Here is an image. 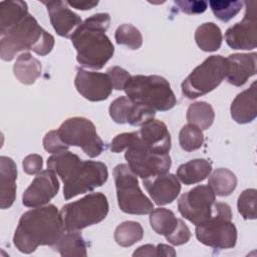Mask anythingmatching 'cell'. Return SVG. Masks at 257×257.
I'll return each instance as SVG.
<instances>
[{"label": "cell", "instance_id": "1", "mask_svg": "<svg viewBox=\"0 0 257 257\" xmlns=\"http://www.w3.org/2000/svg\"><path fill=\"white\" fill-rule=\"evenodd\" d=\"M47 168L62 180L65 200L102 186L108 177L107 168L103 163L83 161L67 150L49 157Z\"/></svg>", "mask_w": 257, "mask_h": 257}, {"label": "cell", "instance_id": "2", "mask_svg": "<svg viewBox=\"0 0 257 257\" xmlns=\"http://www.w3.org/2000/svg\"><path fill=\"white\" fill-rule=\"evenodd\" d=\"M64 229L60 211L50 204L22 214L15 230L13 243L22 253H32L38 246H53Z\"/></svg>", "mask_w": 257, "mask_h": 257}, {"label": "cell", "instance_id": "3", "mask_svg": "<svg viewBox=\"0 0 257 257\" xmlns=\"http://www.w3.org/2000/svg\"><path fill=\"white\" fill-rule=\"evenodd\" d=\"M109 23V14L96 13L86 18L70 35L77 52L76 60L81 66L101 69L112 57L114 47L105 34Z\"/></svg>", "mask_w": 257, "mask_h": 257}, {"label": "cell", "instance_id": "4", "mask_svg": "<svg viewBox=\"0 0 257 257\" xmlns=\"http://www.w3.org/2000/svg\"><path fill=\"white\" fill-rule=\"evenodd\" d=\"M54 46V37L46 32L37 20L28 14L21 22L1 36L0 56L5 61L12 60L20 51L32 50L44 56Z\"/></svg>", "mask_w": 257, "mask_h": 257}, {"label": "cell", "instance_id": "5", "mask_svg": "<svg viewBox=\"0 0 257 257\" xmlns=\"http://www.w3.org/2000/svg\"><path fill=\"white\" fill-rule=\"evenodd\" d=\"M123 90L134 102L147 104L160 111L169 110L177 103L169 81L160 75H133Z\"/></svg>", "mask_w": 257, "mask_h": 257}, {"label": "cell", "instance_id": "6", "mask_svg": "<svg viewBox=\"0 0 257 257\" xmlns=\"http://www.w3.org/2000/svg\"><path fill=\"white\" fill-rule=\"evenodd\" d=\"M231 220V207L226 203L215 202L212 217L196 227L197 239L215 249L233 248L237 241V229Z\"/></svg>", "mask_w": 257, "mask_h": 257}, {"label": "cell", "instance_id": "7", "mask_svg": "<svg viewBox=\"0 0 257 257\" xmlns=\"http://www.w3.org/2000/svg\"><path fill=\"white\" fill-rule=\"evenodd\" d=\"M108 213V202L102 193H91L64 205L60 214L66 231H80L101 222Z\"/></svg>", "mask_w": 257, "mask_h": 257}, {"label": "cell", "instance_id": "8", "mask_svg": "<svg viewBox=\"0 0 257 257\" xmlns=\"http://www.w3.org/2000/svg\"><path fill=\"white\" fill-rule=\"evenodd\" d=\"M117 204L119 209L133 215H146L154 211V205L142 192L138 176L125 164L117 165L113 169Z\"/></svg>", "mask_w": 257, "mask_h": 257}, {"label": "cell", "instance_id": "9", "mask_svg": "<svg viewBox=\"0 0 257 257\" xmlns=\"http://www.w3.org/2000/svg\"><path fill=\"white\" fill-rule=\"evenodd\" d=\"M227 59L211 55L198 65L182 82V92L188 98H197L215 89L226 77Z\"/></svg>", "mask_w": 257, "mask_h": 257}, {"label": "cell", "instance_id": "10", "mask_svg": "<svg viewBox=\"0 0 257 257\" xmlns=\"http://www.w3.org/2000/svg\"><path fill=\"white\" fill-rule=\"evenodd\" d=\"M124 158L130 169L143 180L168 173L172 165L170 155L152 152L142 141L139 132L125 149Z\"/></svg>", "mask_w": 257, "mask_h": 257}, {"label": "cell", "instance_id": "11", "mask_svg": "<svg viewBox=\"0 0 257 257\" xmlns=\"http://www.w3.org/2000/svg\"><path fill=\"white\" fill-rule=\"evenodd\" d=\"M57 132L68 147H79L90 158L99 156L104 150V144L97 135L94 124L85 117L67 118Z\"/></svg>", "mask_w": 257, "mask_h": 257}, {"label": "cell", "instance_id": "12", "mask_svg": "<svg viewBox=\"0 0 257 257\" xmlns=\"http://www.w3.org/2000/svg\"><path fill=\"white\" fill-rule=\"evenodd\" d=\"M215 193L209 185H199L183 194L178 201L180 214L194 225L207 222L213 215Z\"/></svg>", "mask_w": 257, "mask_h": 257}, {"label": "cell", "instance_id": "13", "mask_svg": "<svg viewBox=\"0 0 257 257\" xmlns=\"http://www.w3.org/2000/svg\"><path fill=\"white\" fill-rule=\"evenodd\" d=\"M246 11L243 19L227 29L225 40L233 49L251 50L257 45L256 1H246Z\"/></svg>", "mask_w": 257, "mask_h": 257}, {"label": "cell", "instance_id": "14", "mask_svg": "<svg viewBox=\"0 0 257 257\" xmlns=\"http://www.w3.org/2000/svg\"><path fill=\"white\" fill-rule=\"evenodd\" d=\"M59 190L56 174L51 170L39 172L22 196V204L26 207L37 208L46 205Z\"/></svg>", "mask_w": 257, "mask_h": 257}, {"label": "cell", "instance_id": "15", "mask_svg": "<svg viewBox=\"0 0 257 257\" xmlns=\"http://www.w3.org/2000/svg\"><path fill=\"white\" fill-rule=\"evenodd\" d=\"M74 84L77 91L90 101L104 100L112 90V84L107 73L93 72L81 68H77Z\"/></svg>", "mask_w": 257, "mask_h": 257}, {"label": "cell", "instance_id": "16", "mask_svg": "<svg viewBox=\"0 0 257 257\" xmlns=\"http://www.w3.org/2000/svg\"><path fill=\"white\" fill-rule=\"evenodd\" d=\"M145 188L151 198L159 206L172 203L181 192V185L177 176L163 174L144 179Z\"/></svg>", "mask_w": 257, "mask_h": 257}, {"label": "cell", "instance_id": "17", "mask_svg": "<svg viewBox=\"0 0 257 257\" xmlns=\"http://www.w3.org/2000/svg\"><path fill=\"white\" fill-rule=\"evenodd\" d=\"M46 6L51 25L62 37H70L73 31L82 23L80 16L67 7L66 1H42Z\"/></svg>", "mask_w": 257, "mask_h": 257}, {"label": "cell", "instance_id": "18", "mask_svg": "<svg viewBox=\"0 0 257 257\" xmlns=\"http://www.w3.org/2000/svg\"><path fill=\"white\" fill-rule=\"evenodd\" d=\"M228 71L227 80L235 86H242L249 77L256 74L257 54L252 53H235L227 58Z\"/></svg>", "mask_w": 257, "mask_h": 257}, {"label": "cell", "instance_id": "19", "mask_svg": "<svg viewBox=\"0 0 257 257\" xmlns=\"http://www.w3.org/2000/svg\"><path fill=\"white\" fill-rule=\"evenodd\" d=\"M144 144L156 154H169L171 150V135L166 123L151 119L142 125L139 132Z\"/></svg>", "mask_w": 257, "mask_h": 257}, {"label": "cell", "instance_id": "20", "mask_svg": "<svg viewBox=\"0 0 257 257\" xmlns=\"http://www.w3.org/2000/svg\"><path fill=\"white\" fill-rule=\"evenodd\" d=\"M17 167L11 158L0 157V207L10 208L16 198Z\"/></svg>", "mask_w": 257, "mask_h": 257}, {"label": "cell", "instance_id": "21", "mask_svg": "<svg viewBox=\"0 0 257 257\" xmlns=\"http://www.w3.org/2000/svg\"><path fill=\"white\" fill-rule=\"evenodd\" d=\"M256 81L249 88L237 94L232 101L230 110L232 118L238 123H248L256 118Z\"/></svg>", "mask_w": 257, "mask_h": 257}, {"label": "cell", "instance_id": "22", "mask_svg": "<svg viewBox=\"0 0 257 257\" xmlns=\"http://www.w3.org/2000/svg\"><path fill=\"white\" fill-rule=\"evenodd\" d=\"M28 15L26 2L10 0L0 2V34L5 35Z\"/></svg>", "mask_w": 257, "mask_h": 257}, {"label": "cell", "instance_id": "23", "mask_svg": "<svg viewBox=\"0 0 257 257\" xmlns=\"http://www.w3.org/2000/svg\"><path fill=\"white\" fill-rule=\"evenodd\" d=\"M212 165L205 159H195L181 165L177 170V178L185 185H193L204 181L211 173Z\"/></svg>", "mask_w": 257, "mask_h": 257}, {"label": "cell", "instance_id": "24", "mask_svg": "<svg viewBox=\"0 0 257 257\" xmlns=\"http://www.w3.org/2000/svg\"><path fill=\"white\" fill-rule=\"evenodd\" d=\"M13 72L21 83L30 85L41 75V63L29 52H24L18 55L13 65Z\"/></svg>", "mask_w": 257, "mask_h": 257}, {"label": "cell", "instance_id": "25", "mask_svg": "<svg viewBox=\"0 0 257 257\" xmlns=\"http://www.w3.org/2000/svg\"><path fill=\"white\" fill-rule=\"evenodd\" d=\"M220 27L213 22H206L199 26L195 32V41L200 49L206 52L218 50L222 44Z\"/></svg>", "mask_w": 257, "mask_h": 257}, {"label": "cell", "instance_id": "26", "mask_svg": "<svg viewBox=\"0 0 257 257\" xmlns=\"http://www.w3.org/2000/svg\"><path fill=\"white\" fill-rule=\"evenodd\" d=\"M61 256H86V243L78 231H64L52 246Z\"/></svg>", "mask_w": 257, "mask_h": 257}, {"label": "cell", "instance_id": "27", "mask_svg": "<svg viewBox=\"0 0 257 257\" xmlns=\"http://www.w3.org/2000/svg\"><path fill=\"white\" fill-rule=\"evenodd\" d=\"M208 185L215 195L220 197L229 196L236 189L237 178L233 172L225 168L216 169L209 177Z\"/></svg>", "mask_w": 257, "mask_h": 257}, {"label": "cell", "instance_id": "28", "mask_svg": "<svg viewBox=\"0 0 257 257\" xmlns=\"http://www.w3.org/2000/svg\"><path fill=\"white\" fill-rule=\"evenodd\" d=\"M150 223L153 230L157 234L163 235L167 238L178 227L179 219L171 210L166 208H158L151 212Z\"/></svg>", "mask_w": 257, "mask_h": 257}, {"label": "cell", "instance_id": "29", "mask_svg": "<svg viewBox=\"0 0 257 257\" xmlns=\"http://www.w3.org/2000/svg\"><path fill=\"white\" fill-rule=\"evenodd\" d=\"M215 118V112L211 104L206 101H197L188 107L187 120L201 130L209 128Z\"/></svg>", "mask_w": 257, "mask_h": 257}, {"label": "cell", "instance_id": "30", "mask_svg": "<svg viewBox=\"0 0 257 257\" xmlns=\"http://www.w3.org/2000/svg\"><path fill=\"white\" fill-rule=\"evenodd\" d=\"M144 230L140 223L135 221H125L119 224L114 231L115 242L122 247H130L142 240Z\"/></svg>", "mask_w": 257, "mask_h": 257}, {"label": "cell", "instance_id": "31", "mask_svg": "<svg viewBox=\"0 0 257 257\" xmlns=\"http://www.w3.org/2000/svg\"><path fill=\"white\" fill-rule=\"evenodd\" d=\"M181 148L186 152H193L200 149L204 144V135L198 126L188 123L184 125L179 134Z\"/></svg>", "mask_w": 257, "mask_h": 257}, {"label": "cell", "instance_id": "32", "mask_svg": "<svg viewBox=\"0 0 257 257\" xmlns=\"http://www.w3.org/2000/svg\"><path fill=\"white\" fill-rule=\"evenodd\" d=\"M114 38L117 44L124 45L130 49H139L143 44V36L140 30L132 24L120 25L114 34Z\"/></svg>", "mask_w": 257, "mask_h": 257}, {"label": "cell", "instance_id": "33", "mask_svg": "<svg viewBox=\"0 0 257 257\" xmlns=\"http://www.w3.org/2000/svg\"><path fill=\"white\" fill-rule=\"evenodd\" d=\"M244 2L242 1H226V0H213L209 2L212 12L219 20L228 22L235 17L241 10Z\"/></svg>", "mask_w": 257, "mask_h": 257}, {"label": "cell", "instance_id": "34", "mask_svg": "<svg viewBox=\"0 0 257 257\" xmlns=\"http://www.w3.org/2000/svg\"><path fill=\"white\" fill-rule=\"evenodd\" d=\"M256 190L255 189H246L244 190L237 202L238 212L244 219L254 220L257 217L256 214Z\"/></svg>", "mask_w": 257, "mask_h": 257}, {"label": "cell", "instance_id": "35", "mask_svg": "<svg viewBox=\"0 0 257 257\" xmlns=\"http://www.w3.org/2000/svg\"><path fill=\"white\" fill-rule=\"evenodd\" d=\"M133 101V100H132ZM156 114V109L147 104L134 102L131 106L126 123L132 125H143L153 119Z\"/></svg>", "mask_w": 257, "mask_h": 257}, {"label": "cell", "instance_id": "36", "mask_svg": "<svg viewBox=\"0 0 257 257\" xmlns=\"http://www.w3.org/2000/svg\"><path fill=\"white\" fill-rule=\"evenodd\" d=\"M133 101L127 96L115 98L109 105V115L116 123H126Z\"/></svg>", "mask_w": 257, "mask_h": 257}, {"label": "cell", "instance_id": "37", "mask_svg": "<svg viewBox=\"0 0 257 257\" xmlns=\"http://www.w3.org/2000/svg\"><path fill=\"white\" fill-rule=\"evenodd\" d=\"M44 150L51 154H56L62 151H66L68 146L61 140L57 131L48 132L43 138Z\"/></svg>", "mask_w": 257, "mask_h": 257}, {"label": "cell", "instance_id": "38", "mask_svg": "<svg viewBox=\"0 0 257 257\" xmlns=\"http://www.w3.org/2000/svg\"><path fill=\"white\" fill-rule=\"evenodd\" d=\"M107 75L110 78L111 84H112V88H114L115 90H121L124 88L125 83L127 82V80L131 78V74L123 68L119 67V66H112L109 67L106 70Z\"/></svg>", "mask_w": 257, "mask_h": 257}, {"label": "cell", "instance_id": "39", "mask_svg": "<svg viewBox=\"0 0 257 257\" xmlns=\"http://www.w3.org/2000/svg\"><path fill=\"white\" fill-rule=\"evenodd\" d=\"M191 238V232L188 226L182 219H179V224L176 230L166 239L173 245H182L187 243Z\"/></svg>", "mask_w": 257, "mask_h": 257}, {"label": "cell", "instance_id": "40", "mask_svg": "<svg viewBox=\"0 0 257 257\" xmlns=\"http://www.w3.org/2000/svg\"><path fill=\"white\" fill-rule=\"evenodd\" d=\"M137 135H138V132L123 133L115 136L110 143V151L112 153L122 152L128 147V145H131V143L134 141Z\"/></svg>", "mask_w": 257, "mask_h": 257}, {"label": "cell", "instance_id": "41", "mask_svg": "<svg viewBox=\"0 0 257 257\" xmlns=\"http://www.w3.org/2000/svg\"><path fill=\"white\" fill-rule=\"evenodd\" d=\"M179 9L187 14H200L205 12L208 3L206 1H175Z\"/></svg>", "mask_w": 257, "mask_h": 257}, {"label": "cell", "instance_id": "42", "mask_svg": "<svg viewBox=\"0 0 257 257\" xmlns=\"http://www.w3.org/2000/svg\"><path fill=\"white\" fill-rule=\"evenodd\" d=\"M22 166H23V170L26 174H28V175L38 174L39 172H41V169L43 166L42 157L39 155H36V154L29 155L24 158Z\"/></svg>", "mask_w": 257, "mask_h": 257}, {"label": "cell", "instance_id": "43", "mask_svg": "<svg viewBox=\"0 0 257 257\" xmlns=\"http://www.w3.org/2000/svg\"><path fill=\"white\" fill-rule=\"evenodd\" d=\"M133 256H149V257H158L157 246L152 244H147L139 247L133 254Z\"/></svg>", "mask_w": 257, "mask_h": 257}, {"label": "cell", "instance_id": "44", "mask_svg": "<svg viewBox=\"0 0 257 257\" xmlns=\"http://www.w3.org/2000/svg\"><path fill=\"white\" fill-rule=\"evenodd\" d=\"M67 5L78 10H89L98 4V1H66Z\"/></svg>", "mask_w": 257, "mask_h": 257}, {"label": "cell", "instance_id": "45", "mask_svg": "<svg viewBox=\"0 0 257 257\" xmlns=\"http://www.w3.org/2000/svg\"><path fill=\"white\" fill-rule=\"evenodd\" d=\"M157 250H158V257L159 256H176V252L175 249L172 246L166 245V244H159L157 246Z\"/></svg>", "mask_w": 257, "mask_h": 257}]
</instances>
